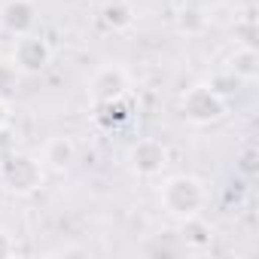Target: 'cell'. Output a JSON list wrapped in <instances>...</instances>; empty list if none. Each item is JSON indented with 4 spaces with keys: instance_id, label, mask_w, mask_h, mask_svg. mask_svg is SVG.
<instances>
[{
    "instance_id": "6da1fadb",
    "label": "cell",
    "mask_w": 259,
    "mask_h": 259,
    "mask_svg": "<svg viewBox=\"0 0 259 259\" xmlns=\"http://www.w3.org/2000/svg\"><path fill=\"white\" fill-rule=\"evenodd\" d=\"M162 204L168 207V213L186 220V217H198L201 207H204V186L195 180V177H171L165 186H162Z\"/></svg>"
},
{
    "instance_id": "7a4b0ae2",
    "label": "cell",
    "mask_w": 259,
    "mask_h": 259,
    "mask_svg": "<svg viewBox=\"0 0 259 259\" xmlns=\"http://www.w3.org/2000/svg\"><path fill=\"white\" fill-rule=\"evenodd\" d=\"M223 113H226V98H220L210 85H195L183 98V116L195 125L217 122Z\"/></svg>"
},
{
    "instance_id": "3957f363",
    "label": "cell",
    "mask_w": 259,
    "mask_h": 259,
    "mask_svg": "<svg viewBox=\"0 0 259 259\" xmlns=\"http://www.w3.org/2000/svg\"><path fill=\"white\" fill-rule=\"evenodd\" d=\"M52 61V49L43 37H34V34H25L19 37L16 49H13V67L16 70H25V73H40L46 70Z\"/></svg>"
},
{
    "instance_id": "277c9868",
    "label": "cell",
    "mask_w": 259,
    "mask_h": 259,
    "mask_svg": "<svg viewBox=\"0 0 259 259\" xmlns=\"http://www.w3.org/2000/svg\"><path fill=\"white\" fill-rule=\"evenodd\" d=\"M128 162H132L135 174H141V177H156V174H162V171L168 168V150H165L162 141L147 138V141H138V144L132 147Z\"/></svg>"
},
{
    "instance_id": "5b68a950",
    "label": "cell",
    "mask_w": 259,
    "mask_h": 259,
    "mask_svg": "<svg viewBox=\"0 0 259 259\" xmlns=\"http://www.w3.org/2000/svg\"><path fill=\"white\" fill-rule=\"evenodd\" d=\"M43 180V165L28 159V156H13L4 162V183L13 192H34Z\"/></svg>"
},
{
    "instance_id": "8992f818",
    "label": "cell",
    "mask_w": 259,
    "mask_h": 259,
    "mask_svg": "<svg viewBox=\"0 0 259 259\" xmlns=\"http://www.w3.org/2000/svg\"><path fill=\"white\" fill-rule=\"evenodd\" d=\"M92 101L95 104H110V101H119L128 95V73L122 67H101L95 76H92Z\"/></svg>"
},
{
    "instance_id": "52a82bcc",
    "label": "cell",
    "mask_w": 259,
    "mask_h": 259,
    "mask_svg": "<svg viewBox=\"0 0 259 259\" xmlns=\"http://www.w3.org/2000/svg\"><path fill=\"white\" fill-rule=\"evenodd\" d=\"M34 22H37V10H34L31 0H7L4 10H0V25L16 37L31 34Z\"/></svg>"
},
{
    "instance_id": "ba28073f",
    "label": "cell",
    "mask_w": 259,
    "mask_h": 259,
    "mask_svg": "<svg viewBox=\"0 0 259 259\" xmlns=\"http://www.w3.org/2000/svg\"><path fill=\"white\" fill-rule=\"evenodd\" d=\"M229 73L238 79V82H253L259 76V58H256V49L253 46H241L232 61H229Z\"/></svg>"
},
{
    "instance_id": "9c48e42d",
    "label": "cell",
    "mask_w": 259,
    "mask_h": 259,
    "mask_svg": "<svg viewBox=\"0 0 259 259\" xmlns=\"http://www.w3.org/2000/svg\"><path fill=\"white\" fill-rule=\"evenodd\" d=\"M73 156H76V150H73L70 138H52V141L46 144V150H43V162H46L49 168H55V171L70 168Z\"/></svg>"
},
{
    "instance_id": "30bf717a",
    "label": "cell",
    "mask_w": 259,
    "mask_h": 259,
    "mask_svg": "<svg viewBox=\"0 0 259 259\" xmlns=\"http://www.w3.org/2000/svg\"><path fill=\"white\" fill-rule=\"evenodd\" d=\"M210 226L201 220V213L198 217H186L183 220V241L192 247V250H201V247H207L210 244Z\"/></svg>"
},
{
    "instance_id": "8fae6325",
    "label": "cell",
    "mask_w": 259,
    "mask_h": 259,
    "mask_svg": "<svg viewBox=\"0 0 259 259\" xmlns=\"http://www.w3.org/2000/svg\"><path fill=\"white\" fill-rule=\"evenodd\" d=\"M101 22L110 31H125V28L135 25V13H132V7H125V4H107L104 13H101Z\"/></svg>"
},
{
    "instance_id": "7c38bea8",
    "label": "cell",
    "mask_w": 259,
    "mask_h": 259,
    "mask_svg": "<svg viewBox=\"0 0 259 259\" xmlns=\"http://www.w3.org/2000/svg\"><path fill=\"white\" fill-rule=\"evenodd\" d=\"M207 28V13L198 10V7H189L180 13V31L183 34H201Z\"/></svg>"
},
{
    "instance_id": "4fadbf2b",
    "label": "cell",
    "mask_w": 259,
    "mask_h": 259,
    "mask_svg": "<svg viewBox=\"0 0 259 259\" xmlns=\"http://www.w3.org/2000/svg\"><path fill=\"white\" fill-rule=\"evenodd\" d=\"M207 85H210V89H213V92H217L220 98H229V95H232V92H235V89H238L241 82H238V79H235V76H232V73L226 70V73H220V76H213V79H210Z\"/></svg>"
},
{
    "instance_id": "5bb4252c",
    "label": "cell",
    "mask_w": 259,
    "mask_h": 259,
    "mask_svg": "<svg viewBox=\"0 0 259 259\" xmlns=\"http://www.w3.org/2000/svg\"><path fill=\"white\" fill-rule=\"evenodd\" d=\"M16 89V67L0 61V101H7Z\"/></svg>"
},
{
    "instance_id": "9a60e30c",
    "label": "cell",
    "mask_w": 259,
    "mask_h": 259,
    "mask_svg": "<svg viewBox=\"0 0 259 259\" xmlns=\"http://www.w3.org/2000/svg\"><path fill=\"white\" fill-rule=\"evenodd\" d=\"M7 122H10V110H7V104H4V101H0V128H4Z\"/></svg>"
},
{
    "instance_id": "2e32d148",
    "label": "cell",
    "mask_w": 259,
    "mask_h": 259,
    "mask_svg": "<svg viewBox=\"0 0 259 259\" xmlns=\"http://www.w3.org/2000/svg\"><path fill=\"white\" fill-rule=\"evenodd\" d=\"M0 253H10V244H0Z\"/></svg>"
}]
</instances>
